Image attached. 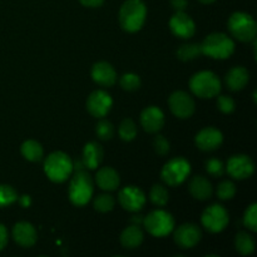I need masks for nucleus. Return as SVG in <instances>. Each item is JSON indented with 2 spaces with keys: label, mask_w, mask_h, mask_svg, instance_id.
Returning <instances> with one entry per match:
<instances>
[{
  "label": "nucleus",
  "mask_w": 257,
  "mask_h": 257,
  "mask_svg": "<svg viewBox=\"0 0 257 257\" xmlns=\"http://www.w3.org/2000/svg\"><path fill=\"white\" fill-rule=\"evenodd\" d=\"M147 17V8L142 0H125L119 9V23L123 30L136 33L142 29Z\"/></svg>",
  "instance_id": "obj_1"
},
{
  "label": "nucleus",
  "mask_w": 257,
  "mask_h": 257,
  "mask_svg": "<svg viewBox=\"0 0 257 257\" xmlns=\"http://www.w3.org/2000/svg\"><path fill=\"white\" fill-rule=\"evenodd\" d=\"M74 170V163L67 153L62 151L50 153L44 162V172L50 181L62 183L67 181Z\"/></svg>",
  "instance_id": "obj_2"
},
{
  "label": "nucleus",
  "mask_w": 257,
  "mask_h": 257,
  "mask_svg": "<svg viewBox=\"0 0 257 257\" xmlns=\"http://www.w3.org/2000/svg\"><path fill=\"white\" fill-rule=\"evenodd\" d=\"M93 191H94V187H93V180L89 173L85 170L75 171L69 183V190H68L70 202L77 207L87 205L92 198Z\"/></svg>",
  "instance_id": "obj_3"
},
{
  "label": "nucleus",
  "mask_w": 257,
  "mask_h": 257,
  "mask_svg": "<svg viewBox=\"0 0 257 257\" xmlns=\"http://www.w3.org/2000/svg\"><path fill=\"white\" fill-rule=\"evenodd\" d=\"M201 48L202 54L208 55L213 59H227L235 52V43L223 33H212L206 37Z\"/></svg>",
  "instance_id": "obj_4"
},
{
  "label": "nucleus",
  "mask_w": 257,
  "mask_h": 257,
  "mask_svg": "<svg viewBox=\"0 0 257 257\" xmlns=\"http://www.w3.org/2000/svg\"><path fill=\"white\" fill-rule=\"evenodd\" d=\"M228 30L237 40L243 43L256 39L257 24L252 17L247 13L236 12L228 19Z\"/></svg>",
  "instance_id": "obj_5"
},
{
  "label": "nucleus",
  "mask_w": 257,
  "mask_h": 257,
  "mask_svg": "<svg viewBox=\"0 0 257 257\" xmlns=\"http://www.w3.org/2000/svg\"><path fill=\"white\" fill-rule=\"evenodd\" d=\"M190 89L200 98H213L221 92V82L215 73L202 70L191 77Z\"/></svg>",
  "instance_id": "obj_6"
},
{
  "label": "nucleus",
  "mask_w": 257,
  "mask_h": 257,
  "mask_svg": "<svg viewBox=\"0 0 257 257\" xmlns=\"http://www.w3.org/2000/svg\"><path fill=\"white\" fill-rule=\"evenodd\" d=\"M191 172V165L186 158L175 157L168 161L161 171V178L171 187L182 185Z\"/></svg>",
  "instance_id": "obj_7"
},
{
  "label": "nucleus",
  "mask_w": 257,
  "mask_h": 257,
  "mask_svg": "<svg viewBox=\"0 0 257 257\" xmlns=\"http://www.w3.org/2000/svg\"><path fill=\"white\" fill-rule=\"evenodd\" d=\"M146 230L156 237H163L170 235L175 228V218L170 212L165 210L152 211L143 218Z\"/></svg>",
  "instance_id": "obj_8"
},
{
  "label": "nucleus",
  "mask_w": 257,
  "mask_h": 257,
  "mask_svg": "<svg viewBox=\"0 0 257 257\" xmlns=\"http://www.w3.org/2000/svg\"><path fill=\"white\" fill-rule=\"evenodd\" d=\"M201 222L208 232H221L222 230H225L228 223L227 210L223 206L217 205V203L208 206L201 216Z\"/></svg>",
  "instance_id": "obj_9"
},
{
  "label": "nucleus",
  "mask_w": 257,
  "mask_h": 257,
  "mask_svg": "<svg viewBox=\"0 0 257 257\" xmlns=\"http://www.w3.org/2000/svg\"><path fill=\"white\" fill-rule=\"evenodd\" d=\"M168 105H170L171 112L176 117L181 118V119L190 118L195 113L196 109L193 98L188 93L183 92V90H176V92H173L170 95V98H168Z\"/></svg>",
  "instance_id": "obj_10"
},
{
  "label": "nucleus",
  "mask_w": 257,
  "mask_h": 257,
  "mask_svg": "<svg viewBox=\"0 0 257 257\" xmlns=\"http://www.w3.org/2000/svg\"><path fill=\"white\" fill-rule=\"evenodd\" d=\"M227 173L235 180H246L250 178L255 172L253 161L246 155L232 156L227 161Z\"/></svg>",
  "instance_id": "obj_11"
},
{
  "label": "nucleus",
  "mask_w": 257,
  "mask_h": 257,
  "mask_svg": "<svg viewBox=\"0 0 257 257\" xmlns=\"http://www.w3.org/2000/svg\"><path fill=\"white\" fill-rule=\"evenodd\" d=\"M202 237L200 227L193 223H183L176 228L173 240L181 248H192L197 245Z\"/></svg>",
  "instance_id": "obj_12"
},
{
  "label": "nucleus",
  "mask_w": 257,
  "mask_h": 257,
  "mask_svg": "<svg viewBox=\"0 0 257 257\" xmlns=\"http://www.w3.org/2000/svg\"><path fill=\"white\" fill-rule=\"evenodd\" d=\"M118 201L124 210L130 212H138L146 203V196L141 188L136 186H127L118 193Z\"/></svg>",
  "instance_id": "obj_13"
},
{
  "label": "nucleus",
  "mask_w": 257,
  "mask_h": 257,
  "mask_svg": "<svg viewBox=\"0 0 257 257\" xmlns=\"http://www.w3.org/2000/svg\"><path fill=\"white\" fill-rule=\"evenodd\" d=\"M113 105L112 97L105 90L98 89L90 93L87 99V109L93 117L103 118L108 114Z\"/></svg>",
  "instance_id": "obj_14"
},
{
  "label": "nucleus",
  "mask_w": 257,
  "mask_h": 257,
  "mask_svg": "<svg viewBox=\"0 0 257 257\" xmlns=\"http://www.w3.org/2000/svg\"><path fill=\"white\" fill-rule=\"evenodd\" d=\"M195 142L196 146L203 152H212L222 145L223 136L217 128L206 127L196 135Z\"/></svg>",
  "instance_id": "obj_15"
},
{
  "label": "nucleus",
  "mask_w": 257,
  "mask_h": 257,
  "mask_svg": "<svg viewBox=\"0 0 257 257\" xmlns=\"http://www.w3.org/2000/svg\"><path fill=\"white\" fill-rule=\"evenodd\" d=\"M171 32L178 38L182 39H188L193 37L196 32V24L190 15L186 14L185 12H176L170 20Z\"/></svg>",
  "instance_id": "obj_16"
},
{
  "label": "nucleus",
  "mask_w": 257,
  "mask_h": 257,
  "mask_svg": "<svg viewBox=\"0 0 257 257\" xmlns=\"http://www.w3.org/2000/svg\"><path fill=\"white\" fill-rule=\"evenodd\" d=\"M141 124L148 133H157L165 125V114L158 107L151 105L141 113Z\"/></svg>",
  "instance_id": "obj_17"
},
{
  "label": "nucleus",
  "mask_w": 257,
  "mask_h": 257,
  "mask_svg": "<svg viewBox=\"0 0 257 257\" xmlns=\"http://www.w3.org/2000/svg\"><path fill=\"white\" fill-rule=\"evenodd\" d=\"M13 238L22 247H32L38 240L37 230L32 223L27 221H20L15 223L13 227Z\"/></svg>",
  "instance_id": "obj_18"
},
{
  "label": "nucleus",
  "mask_w": 257,
  "mask_h": 257,
  "mask_svg": "<svg viewBox=\"0 0 257 257\" xmlns=\"http://www.w3.org/2000/svg\"><path fill=\"white\" fill-rule=\"evenodd\" d=\"M92 78L100 87H112L117 82V72L108 62H98L92 68Z\"/></svg>",
  "instance_id": "obj_19"
},
{
  "label": "nucleus",
  "mask_w": 257,
  "mask_h": 257,
  "mask_svg": "<svg viewBox=\"0 0 257 257\" xmlns=\"http://www.w3.org/2000/svg\"><path fill=\"white\" fill-rule=\"evenodd\" d=\"M103 161V148L97 142H88L83 148L82 162L88 170H95Z\"/></svg>",
  "instance_id": "obj_20"
},
{
  "label": "nucleus",
  "mask_w": 257,
  "mask_h": 257,
  "mask_svg": "<svg viewBox=\"0 0 257 257\" xmlns=\"http://www.w3.org/2000/svg\"><path fill=\"white\" fill-rule=\"evenodd\" d=\"M188 190H190V193L192 195L193 198L200 201L208 200V198H211V196H212L213 193L212 185H211L210 181L206 177H203V176H195V177L190 181Z\"/></svg>",
  "instance_id": "obj_21"
},
{
  "label": "nucleus",
  "mask_w": 257,
  "mask_h": 257,
  "mask_svg": "<svg viewBox=\"0 0 257 257\" xmlns=\"http://www.w3.org/2000/svg\"><path fill=\"white\" fill-rule=\"evenodd\" d=\"M95 182L103 191H114L119 186L120 178L117 171L112 167H102L98 170Z\"/></svg>",
  "instance_id": "obj_22"
},
{
  "label": "nucleus",
  "mask_w": 257,
  "mask_h": 257,
  "mask_svg": "<svg viewBox=\"0 0 257 257\" xmlns=\"http://www.w3.org/2000/svg\"><path fill=\"white\" fill-rule=\"evenodd\" d=\"M248 79H250V74L245 67L231 68L225 77V82L228 89L233 90V92L243 89L248 83Z\"/></svg>",
  "instance_id": "obj_23"
},
{
  "label": "nucleus",
  "mask_w": 257,
  "mask_h": 257,
  "mask_svg": "<svg viewBox=\"0 0 257 257\" xmlns=\"http://www.w3.org/2000/svg\"><path fill=\"white\" fill-rule=\"evenodd\" d=\"M143 242V231L138 225L125 227L120 233V243L124 248H137Z\"/></svg>",
  "instance_id": "obj_24"
},
{
  "label": "nucleus",
  "mask_w": 257,
  "mask_h": 257,
  "mask_svg": "<svg viewBox=\"0 0 257 257\" xmlns=\"http://www.w3.org/2000/svg\"><path fill=\"white\" fill-rule=\"evenodd\" d=\"M20 152H22L23 157L25 160L30 161V162H39L42 161L44 151H43L42 145L34 140H28L20 147Z\"/></svg>",
  "instance_id": "obj_25"
},
{
  "label": "nucleus",
  "mask_w": 257,
  "mask_h": 257,
  "mask_svg": "<svg viewBox=\"0 0 257 257\" xmlns=\"http://www.w3.org/2000/svg\"><path fill=\"white\" fill-rule=\"evenodd\" d=\"M235 247L241 255L248 256L255 251V240L250 233L241 231L235 237Z\"/></svg>",
  "instance_id": "obj_26"
},
{
  "label": "nucleus",
  "mask_w": 257,
  "mask_h": 257,
  "mask_svg": "<svg viewBox=\"0 0 257 257\" xmlns=\"http://www.w3.org/2000/svg\"><path fill=\"white\" fill-rule=\"evenodd\" d=\"M176 54L178 59L182 62H190L202 54V48H201V44H197V43H188V44L181 45Z\"/></svg>",
  "instance_id": "obj_27"
},
{
  "label": "nucleus",
  "mask_w": 257,
  "mask_h": 257,
  "mask_svg": "<svg viewBox=\"0 0 257 257\" xmlns=\"http://www.w3.org/2000/svg\"><path fill=\"white\" fill-rule=\"evenodd\" d=\"M118 135L125 142H130V141H133L137 136V125L133 122L131 118H125V119L122 120V123L119 124V128H118Z\"/></svg>",
  "instance_id": "obj_28"
},
{
  "label": "nucleus",
  "mask_w": 257,
  "mask_h": 257,
  "mask_svg": "<svg viewBox=\"0 0 257 257\" xmlns=\"http://www.w3.org/2000/svg\"><path fill=\"white\" fill-rule=\"evenodd\" d=\"M150 198L152 201L153 205L158 206V207H163L167 205L168 202V191L165 186L162 185H155L151 188Z\"/></svg>",
  "instance_id": "obj_29"
},
{
  "label": "nucleus",
  "mask_w": 257,
  "mask_h": 257,
  "mask_svg": "<svg viewBox=\"0 0 257 257\" xmlns=\"http://www.w3.org/2000/svg\"><path fill=\"white\" fill-rule=\"evenodd\" d=\"M115 205V200L112 195L109 193H102V195H98L94 200V208L98 212H109L113 210Z\"/></svg>",
  "instance_id": "obj_30"
},
{
  "label": "nucleus",
  "mask_w": 257,
  "mask_h": 257,
  "mask_svg": "<svg viewBox=\"0 0 257 257\" xmlns=\"http://www.w3.org/2000/svg\"><path fill=\"white\" fill-rule=\"evenodd\" d=\"M18 193L12 186L0 185V207H7L18 201Z\"/></svg>",
  "instance_id": "obj_31"
},
{
  "label": "nucleus",
  "mask_w": 257,
  "mask_h": 257,
  "mask_svg": "<svg viewBox=\"0 0 257 257\" xmlns=\"http://www.w3.org/2000/svg\"><path fill=\"white\" fill-rule=\"evenodd\" d=\"M95 133L102 141H109L114 136V127L107 119H100L95 125Z\"/></svg>",
  "instance_id": "obj_32"
},
{
  "label": "nucleus",
  "mask_w": 257,
  "mask_h": 257,
  "mask_svg": "<svg viewBox=\"0 0 257 257\" xmlns=\"http://www.w3.org/2000/svg\"><path fill=\"white\" fill-rule=\"evenodd\" d=\"M119 84L127 92H135L141 87V78L135 73H127V74L122 75Z\"/></svg>",
  "instance_id": "obj_33"
},
{
  "label": "nucleus",
  "mask_w": 257,
  "mask_h": 257,
  "mask_svg": "<svg viewBox=\"0 0 257 257\" xmlns=\"http://www.w3.org/2000/svg\"><path fill=\"white\" fill-rule=\"evenodd\" d=\"M243 225L252 232L257 231V205L252 203L247 207L243 215Z\"/></svg>",
  "instance_id": "obj_34"
},
{
  "label": "nucleus",
  "mask_w": 257,
  "mask_h": 257,
  "mask_svg": "<svg viewBox=\"0 0 257 257\" xmlns=\"http://www.w3.org/2000/svg\"><path fill=\"white\" fill-rule=\"evenodd\" d=\"M236 195V186L231 181H222L217 187V196L218 198L223 201L231 200Z\"/></svg>",
  "instance_id": "obj_35"
},
{
  "label": "nucleus",
  "mask_w": 257,
  "mask_h": 257,
  "mask_svg": "<svg viewBox=\"0 0 257 257\" xmlns=\"http://www.w3.org/2000/svg\"><path fill=\"white\" fill-rule=\"evenodd\" d=\"M206 171L208 172V175L213 176V177H221L225 175L226 167L222 161L217 160V158H210L206 161Z\"/></svg>",
  "instance_id": "obj_36"
},
{
  "label": "nucleus",
  "mask_w": 257,
  "mask_h": 257,
  "mask_svg": "<svg viewBox=\"0 0 257 257\" xmlns=\"http://www.w3.org/2000/svg\"><path fill=\"white\" fill-rule=\"evenodd\" d=\"M235 100L232 99L228 95H220L217 98V108L225 114H228V113H232L235 110Z\"/></svg>",
  "instance_id": "obj_37"
},
{
  "label": "nucleus",
  "mask_w": 257,
  "mask_h": 257,
  "mask_svg": "<svg viewBox=\"0 0 257 257\" xmlns=\"http://www.w3.org/2000/svg\"><path fill=\"white\" fill-rule=\"evenodd\" d=\"M153 148H155L157 155L166 156L170 152V142L163 136L157 135L155 137V140H153Z\"/></svg>",
  "instance_id": "obj_38"
},
{
  "label": "nucleus",
  "mask_w": 257,
  "mask_h": 257,
  "mask_svg": "<svg viewBox=\"0 0 257 257\" xmlns=\"http://www.w3.org/2000/svg\"><path fill=\"white\" fill-rule=\"evenodd\" d=\"M8 243V230L4 225L0 223V251L7 246Z\"/></svg>",
  "instance_id": "obj_39"
},
{
  "label": "nucleus",
  "mask_w": 257,
  "mask_h": 257,
  "mask_svg": "<svg viewBox=\"0 0 257 257\" xmlns=\"http://www.w3.org/2000/svg\"><path fill=\"white\" fill-rule=\"evenodd\" d=\"M187 0H171V5L176 12H183L187 8Z\"/></svg>",
  "instance_id": "obj_40"
},
{
  "label": "nucleus",
  "mask_w": 257,
  "mask_h": 257,
  "mask_svg": "<svg viewBox=\"0 0 257 257\" xmlns=\"http://www.w3.org/2000/svg\"><path fill=\"white\" fill-rule=\"evenodd\" d=\"M80 4L87 8H99L102 7L104 0H79Z\"/></svg>",
  "instance_id": "obj_41"
},
{
  "label": "nucleus",
  "mask_w": 257,
  "mask_h": 257,
  "mask_svg": "<svg viewBox=\"0 0 257 257\" xmlns=\"http://www.w3.org/2000/svg\"><path fill=\"white\" fill-rule=\"evenodd\" d=\"M18 200H19L20 205H22L23 207H29V206H30V197H29V196L24 195V196H22L20 198H18Z\"/></svg>",
  "instance_id": "obj_42"
},
{
  "label": "nucleus",
  "mask_w": 257,
  "mask_h": 257,
  "mask_svg": "<svg viewBox=\"0 0 257 257\" xmlns=\"http://www.w3.org/2000/svg\"><path fill=\"white\" fill-rule=\"evenodd\" d=\"M143 218H145V217H143V216H133L132 220H131V221H132V222L135 223V225H136V223H137V225L140 226V223H143Z\"/></svg>",
  "instance_id": "obj_43"
},
{
  "label": "nucleus",
  "mask_w": 257,
  "mask_h": 257,
  "mask_svg": "<svg viewBox=\"0 0 257 257\" xmlns=\"http://www.w3.org/2000/svg\"><path fill=\"white\" fill-rule=\"evenodd\" d=\"M201 3H203V4H211V3H213L215 0H200Z\"/></svg>",
  "instance_id": "obj_44"
},
{
  "label": "nucleus",
  "mask_w": 257,
  "mask_h": 257,
  "mask_svg": "<svg viewBox=\"0 0 257 257\" xmlns=\"http://www.w3.org/2000/svg\"><path fill=\"white\" fill-rule=\"evenodd\" d=\"M253 102L256 103V90H255V92H253Z\"/></svg>",
  "instance_id": "obj_45"
}]
</instances>
